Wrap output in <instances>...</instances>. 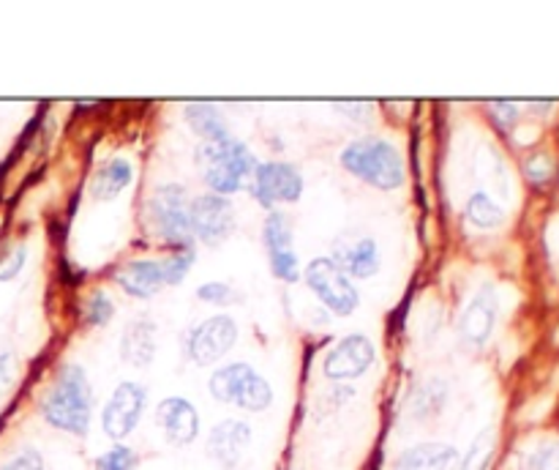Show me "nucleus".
<instances>
[{"label":"nucleus","instance_id":"18","mask_svg":"<svg viewBox=\"0 0 559 470\" xmlns=\"http://www.w3.org/2000/svg\"><path fill=\"white\" fill-rule=\"evenodd\" d=\"M131 180H134V164L123 156H112L96 169L91 180V197L98 202H109L120 195L123 189H129Z\"/></svg>","mask_w":559,"mask_h":470},{"label":"nucleus","instance_id":"8","mask_svg":"<svg viewBox=\"0 0 559 470\" xmlns=\"http://www.w3.org/2000/svg\"><path fill=\"white\" fill-rule=\"evenodd\" d=\"M377 348L366 333H344L322 361V372L328 380H358L374 366Z\"/></svg>","mask_w":559,"mask_h":470},{"label":"nucleus","instance_id":"24","mask_svg":"<svg viewBox=\"0 0 559 470\" xmlns=\"http://www.w3.org/2000/svg\"><path fill=\"white\" fill-rule=\"evenodd\" d=\"M82 317H85L87 326L93 328H102L112 320L115 304L112 298H109L107 290H96V293H91V298L85 301V309H82Z\"/></svg>","mask_w":559,"mask_h":470},{"label":"nucleus","instance_id":"14","mask_svg":"<svg viewBox=\"0 0 559 470\" xmlns=\"http://www.w3.org/2000/svg\"><path fill=\"white\" fill-rule=\"evenodd\" d=\"M249 443L251 426L246 424V421L224 419L211 430V437H207V454H211L218 465L235 470V465L240 462V457L246 454Z\"/></svg>","mask_w":559,"mask_h":470},{"label":"nucleus","instance_id":"12","mask_svg":"<svg viewBox=\"0 0 559 470\" xmlns=\"http://www.w3.org/2000/svg\"><path fill=\"white\" fill-rule=\"evenodd\" d=\"M497 317H500V298H497L495 284H484L478 293L469 298V304L464 306L462 322H459V331L462 339L473 348H484L491 339L497 326Z\"/></svg>","mask_w":559,"mask_h":470},{"label":"nucleus","instance_id":"31","mask_svg":"<svg viewBox=\"0 0 559 470\" xmlns=\"http://www.w3.org/2000/svg\"><path fill=\"white\" fill-rule=\"evenodd\" d=\"M25 257H27V249L20 244L14 246L3 260H0V282H9V279H14L16 273H20L22 266H25Z\"/></svg>","mask_w":559,"mask_h":470},{"label":"nucleus","instance_id":"27","mask_svg":"<svg viewBox=\"0 0 559 470\" xmlns=\"http://www.w3.org/2000/svg\"><path fill=\"white\" fill-rule=\"evenodd\" d=\"M522 470H559V443H544L524 457Z\"/></svg>","mask_w":559,"mask_h":470},{"label":"nucleus","instance_id":"9","mask_svg":"<svg viewBox=\"0 0 559 470\" xmlns=\"http://www.w3.org/2000/svg\"><path fill=\"white\" fill-rule=\"evenodd\" d=\"M235 342H238V322L229 315H213L186 337V359L194 361L197 366H211L213 361L224 359Z\"/></svg>","mask_w":559,"mask_h":470},{"label":"nucleus","instance_id":"30","mask_svg":"<svg viewBox=\"0 0 559 470\" xmlns=\"http://www.w3.org/2000/svg\"><path fill=\"white\" fill-rule=\"evenodd\" d=\"M197 295H200L202 301H207V304H216V306H227L229 301H235L233 287H229V284H224V282L202 284V287L197 290Z\"/></svg>","mask_w":559,"mask_h":470},{"label":"nucleus","instance_id":"25","mask_svg":"<svg viewBox=\"0 0 559 470\" xmlns=\"http://www.w3.org/2000/svg\"><path fill=\"white\" fill-rule=\"evenodd\" d=\"M194 246H186V249H175L167 260L162 262V277L164 284H180L186 279V273L191 271V262H194Z\"/></svg>","mask_w":559,"mask_h":470},{"label":"nucleus","instance_id":"21","mask_svg":"<svg viewBox=\"0 0 559 470\" xmlns=\"http://www.w3.org/2000/svg\"><path fill=\"white\" fill-rule=\"evenodd\" d=\"M464 216L473 227L478 230H497L506 224V211L497 200H491L486 191H475L467 200V208H464Z\"/></svg>","mask_w":559,"mask_h":470},{"label":"nucleus","instance_id":"17","mask_svg":"<svg viewBox=\"0 0 559 470\" xmlns=\"http://www.w3.org/2000/svg\"><path fill=\"white\" fill-rule=\"evenodd\" d=\"M459 462V451L448 443H418L399 454L391 470H453Z\"/></svg>","mask_w":559,"mask_h":470},{"label":"nucleus","instance_id":"32","mask_svg":"<svg viewBox=\"0 0 559 470\" xmlns=\"http://www.w3.org/2000/svg\"><path fill=\"white\" fill-rule=\"evenodd\" d=\"M14 377H16V355L11 353V350H3V353H0V397L9 391Z\"/></svg>","mask_w":559,"mask_h":470},{"label":"nucleus","instance_id":"7","mask_svg":"<svg viewBox=\"0 0 559 470\" xmlns=\"http://www.w3.org/2000/svg\"><path fill=\"white\" fill-rule=\"evenodd\" d=\"M147 391L134 380H123L112 391L109 402L102 410V430L109 440L120 443L136 430L142 413H145Z\"/></svg>","mask_w":559,"mask_h":470},{"label":"nucleus","instance_id":"33","mask_svg":"<svg viewBox=\"0 0 559 470\" xmlns=\"http://www.w3.org/2000/svg\"><path fill=\"white\" fill-rule=\"evenodd\" d=\"M491 109H495V118L500 120V126H513L516 124V118H519V107L513 102H495L491 104Z\"/></svg>","mask_w":559,"mask_h":470},{"label":"nucleus","instance_id":"26","mask_svg":"<svg viewBox=\"0 0 559 470\" xmlns=\"http://www.w3.org/2000/svg\"><path fill=\"white\" fill-rule=\"evenodd\" d=\"M136 468V451L123 443H115L109 451H104L96 459V470H134Z\"/></svg>","mask_w":559,"mask_h":470},{"label":"nucleus","instance_id":"11","mask_svg":"<svg viewBox=\"0 0 559 470\" xmlns=\"http://www.w3.org/2000/svg\"><path fill=\"white\" fill-rule=\"evenodd\" d=\"M191 235L202 244H222L235 230V208L222 195H200L189 205Z\"/></svg>","mask_w":559,"mask_h":470},{"label":"nucleus","instance_id":"23","mask_svg":"<svg viewBox=\"0 0 559 470\" xmlns=\"http://www.w3.org/2000/svg\"><path fill=\"white\" fill-rule=\"evenodd\" d=\"M495 451H497V432L489 426V430H484L473 440L467 457L462 459V470H489L491 459H495Z\"/></svg>","mask_w":559,"mask_h":470},{"label":"nucleus","instance_id":"6","mask_svg":"<svg viewBox=\"0 0 559 470\" xmlns=\"http://www.w3.org/2000/svg\"><path fill=\"white\" fill-rule=\"evenodd\" d=\"M306 284L311 293L320 298L325 309H331L336 317H349L360 304V293L353 284V279L336 266L333 257H317L306 266L304 271Z\"/></svg>","mask_w":559,"mask_h":470},{"label":"nucleus","instance_id":"2","mask_svg":"<svg viewBox=\"0 0 559 470\" xmlns=\"http://www.w3.org/2000/svg\"><path fill=\"white\" fill-rule=\"evenodd\" d=\"M202 180L213 195L229 197L246 186V180L254 175L257 158L243 140L235 134L222 137L216 142H202L197 151Z\"/></svg>","mask_w":559,"mask_h":470},{"label":"nucleus","instance_id":"22","mask_svg":"<svg viewBox=\"0 0 559 470\" xmlns=\"http://www.w3.org/2000/svg\"><path fill=\"white\" fill-rule=\"evenodd\" d=\"M262 240H265L267 257L293 249V224H289V219L282 211L267 213L265 227H262Z\"/></svg>","mask_w":559,"mask_h":470},{"label":"nucleus","instance_id":"5","mask_svg":"<svg viewBox=\"0 0 559 470\" xmlns=\"http://www.w3.org/2000/svg\"><path fill=\"white\" fill-rule=\"evenodd\" d=\"M189 191L180 184H162L153 191L151 205H147V216H151L156 235L175 249H186L194 240L189 224Z\"/></svg>","mask_w":559,"mask_h":470},{"label":"nucleus","instance_id":"10","mask_svg":"<svg viewBox=\"0 0 559 470\" xmlns=\"http://www.w3.org/2000/svg\"><path fill=\"white\" fill-rule=\"evenodd\" d=\"M251 191L265 208L278 202H298L304 195V175L289 162H262L251 175Z\"/></svg>","mask_w":559,"mask_h":470},{"label":"nucleus","instance_id":"19","mask_svg":"<svg viewBox=\"0 0 559 470\" xmlns=\"http://www.w3.org/2000/svg\"><path fill=\"white\" fill-rule=\"evenodd\" d=\"M333 260H336V266L349 279H369L380 271V249H377V244L371 238L355 240L347 249L338 251Z\"/></svg>","mask_w":559,"mask_h":470},{"label":"nucleus","instance_id":"20","mask_svg":"<svg viewBox=\"0 0 559 470\" xmlns=\"http://www.w3.org/2000/svg\"><path fill=\"white\" fill-rule=\"evenodd\" d=\"M183 115H186V120H189L191 129H194V134L202 137V142H216V140H222V137L233 134L227 126V120L222 118V113H218V109L207 102L186 104Z\"/></svg>","mask_w":559,"mask_h":470},{"label":"nucleus","instance_id":"15","mask_svg":"<svg viewBox=\"0 0 559 470\" xmlns=\"http://www.w3.org/2000/svg\"><path fill=\"white\" fill-rule=\"evenodd\" d=\"M115 282L118 287L123 290L126 295L131 298H153L158 290L164 287V277H162V262L156 260H131L126 266L118 268L115 273Z\"/></svg>","mask_w":559,"mask_h":470},{"label":"nucleus","instance_id":"13","mask_svg":"<svg viewBox=\"0 0 559 470\" xmlns=\"http://www.w3.org/2000/svg\"><path fill=\"white\" fill-rule=\"evenodd\" d=\"M156 421L162 426L164 437L173 446H189L200 435V413L194 404L183 397H167L158 402Z\"/></svg>","mask_w":559,"mask_h":470},{"label":"nucleus","instance_id":"28","mask_svg":"<svg viewBox=\"0 0 559 470\" xmlns=\"http://www.w3.org/2000/svg\"><path fill=\"white\" fill-rule=\"evenodd\" d=\"M271 273L276 279H282V282H298L300 260H298V255H295V249L271 255Z\"/></svg>","mask_w":559,"mask_h":470},{"label":"nucleus","instance_id":"4","mask_svg":"<svg viewBox=\"0 0 559 470\" xmlns=\"http://www.w3.org/2000/svg\"><path fill=\"white\" fill-rule=\"evenodd\" d=\"M213 397L224 404H238V408L249 410V413H262L273 404V388L254 366L243 364H227L216 369L207 380Z\"/></svg>","mask_w":559,"mask_h":470},{"label":"nucleus","instance_id":"16","mask_svg":"<svg viewBox=\"0 0 559 470\" xmlns=\"http://www.w3.org/2000/svg\"><path fill=\"white\" fill-rule=\"evenodd\" d=\"M120 359L131 366H147L156 359V322L134 317L120 333Z\"/></svg>","mask_w":559,"mask_h":470},{"label":"nucleus","instance_id":"3","mask_svg":"<svg viewBox=\"0 0 559 470\" xmlns=\"http://www.w3.org/2000/svg\"><path fill=\"white\" fill-rule=\"evenodd\" d=\"M342 167L364 184L380 191H393L404 186V158L385 137H358L338 156Z\"/></svg>","mask_w":559,"mask_h":470},{"label":"nucleus","instance_id":"1","mask_svg":"<svg viewBox=\"0 0 559 470\" xmlns=\"http://www.w3.org/2000/svg\"><path fill=\"white\" fill-rule=\"evenodd\" d=\"M41 415L55 430L76 437L87 435L93 415V388L80 364L60 366L41 399Z\"/></svg>","mask_w":559,"mask_h":470},{"label":"nucleus","instance_id":"29","mask_svg":"<svg viewBox=\"0 0 559 470\" xmlns=\"http://www.w3.org/2000/svg\"><path fill=\"white\" fill-rule=\"evenodd\" d=\"M0 470H44V457L33 446H25L22 451H16Z\"/></svg>","mask_w":559,"mask_h":470}]
</instances>
